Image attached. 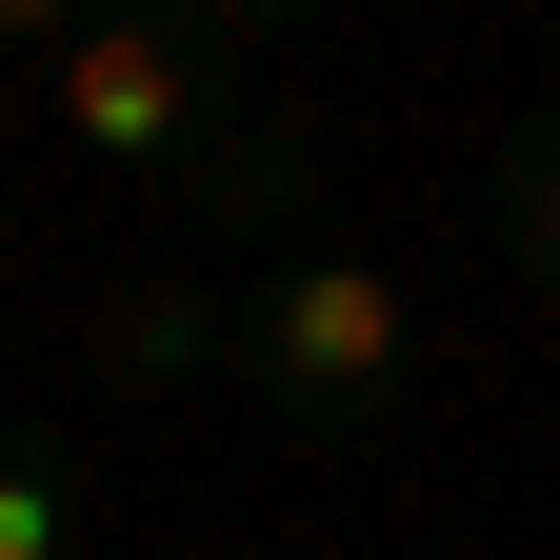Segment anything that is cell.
<instances>
[{"instance_id": "cell-1", "label": "cell", "mask_w": 560, "mask_h": 560, "mask_svg": "<svg viewBox=\"0 0 560 560\" xmlns=\"http://www.w3.org/2000/svg\"><path fill=\"white\" fill-rule=\"evenodd\" d=\"M400 361H420V301L381 260H280L241 301V400H280V420H381Z\"/></svg>"}, {"instance_id": "cell-5", "label": "cell", "mask_w": 560, "mask_h": 560, "mask_svg": "<svg viewBox=\"0 0 560 560\" xmlns=\"http://www.w3.org/2000/svg\"><path fill=\"white\" fill-rule=\"evenodd\" d=\"M60 521H81V501H60V460H0V560H60Z\"/></svg>"}, {"instance_id": "cell-6", "label": "cell", "mask_w": 560, "mask_h": 560, "mask_svg": "<svg viewBox=\"0 0 560 560\" xmlns=\"http://www.w3.org/2000/svg\"><path fill=\"white\" fill-rule=\"evenodd\" d=\"M180 21H200V40H280L301 0H180Z\"/></svg>"}, {"instance_id": "cell-7", "label": "cell", "mask_w": 560, "mask_h": 560, "mask_svg": "<svg viewBox=\"0 0 560 560\" xmlns=\"http://www.w3.org/2000/svg\"><path fill=\"white\" fill-rule=\"evenodd\" d=\"M81 21H101V0H0V40H40V60L81 40Z\"/></svg>"}, {"instance_id": "cell-4", "label": "cell", "mask_w": 560, "mask_h": 560, "mask_svg": "<svg viewBox=\"0 0 560 560\" xmlns=\"http://www.w3.org/2000/svg\"><path fill=\"white\" fill-rule=\"evenodd\" d=\"M120 361H140V381H180V361H221V301H140V320H120Z\"/></svg>"}, {"instance_id": "cell-3", "label": "cell", "mask_w": 560, "mask_h": 560, "mask_svg": "<svg viewBox=\"0 0 560 560\" xmlns=\"http://www.w3.org/2000/svg\"><path fill=\"white\" fill-rule=\"evenodd\" d=\"M501 221H521V260L560 280V120H521V140H501Z\"/></svg>"}, {"instance_id": "cell-2", "label": "cell", "mask_w": 560, "mask_h": 560, "mask_svg": "<svg viewBox=\"0 0 560 560\" xmlns=\"http://www.w3.org/2000/svg\"><path fill=\"white\" fill-rule=\"evenodd\" d=\"M40 81H60V140L140 180V161H200V120H221V40H200L180 0H101Z\"/></svg>"}]
</instances>
